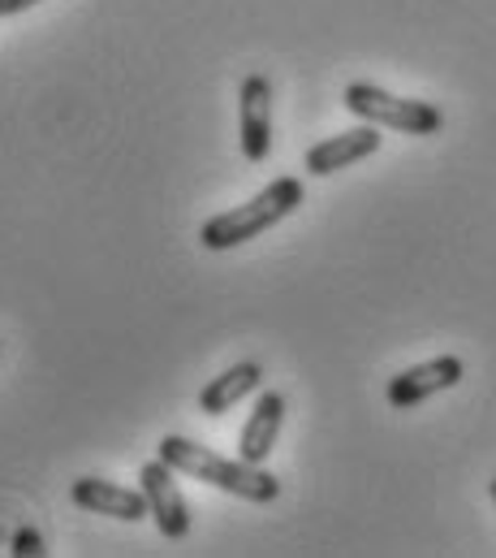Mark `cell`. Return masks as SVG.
I'll return each mask as SVG.
<instances>
[{"mask_svg":"<svg viewBox=\"0 0 496 558\" xmlns=\"http://www.w3.org/2000/svg\"><path fill=\"white\" fill-rule=\"evenodd\" d=\"M156 454H160L169 468H177V472H186V476H195V481H203V485H216V489H225V494H234V498H243V502H255V507H268V502H276V494H281V481H276L263 463L225 459V454H216V450H208V446H199V441H190V437H177V433L160 437Z\"/></svg>","mask_w":496,"mask_h":558,"instance_id":"6da1fadb","label":"cell"},{"mask_svg":"<svg viewBox=\"0 0 496 558\" xmlns=\"http://www.w3.org/2000/svg\"><path fill=\"white\" fill-rule=\"evenodd\" d=\"M302 199H307V195H302V182H298V178H276V182H268L259 195H250L247 204H238V208L216 213L212 221H203L199 243H203L208 252H234V247H243L250 239L268 234L272 226H281L289 213H298Z\"/></svg>","mask_w":496,"mask_h":558,"instance_id":"7a4b0ae2","label":"cell"},{"mask_svg":"<svg viewBox=\"0 0 496 558\" xmlns=\"http://www.w3.org/2000/svg\"><path fill=\"white\" fill-rule=\"evenodd\" d=\"M346 109L359 122H372L380 131H397V135H414V140H427V135L445 131V113L436 105L393 96V92H384L375 83H350L346 87Z\"/></svg>","mask_w":496,"mask_h":558,"instance_id":"3957f363","label":"cell"},{"mask_svg":"<svg viewBox=\"0 0 496 558\" xmlns=\"http://www.w3.org/2000/svg\"><path fill=\"white\" fill-rule=\"evenodd\" d=\"M138 489L147 494V507H151V520H156L160 537L182 542L190 533V507H186V494L177 485V468H169L156 454L151 463L138 468Z\"/></svg>","mask_w":496,"mask_h":558,"instance_id":"277c9868","label":"cell"},{"mask_svg":"<svg viewBox=\"0 0 496 558\" xmlns=\"http://www.w3.org/2000/svg\"><path fill=\"white\" fill-rule=\"evenodd\" d=\"M458 381H462V360H458V355H436V360H423V364H414V368L397 373V377L388 381L384 399H388V408L410 412V408L427 403L432 395L454 390Z\"/></svg>","mask_w":496,"mask_h":558,"instance_id":"5b68a950","label":"cell"},{"mask_svg":"<svg viewBox=\"0 0 496 558\" xmlns=\"http://www.w3.org/2000/svg\"><path fill=\"white\" fill-rule=\"evenodd\" d=\"M238 140L250 165L268 160L272 151V83L263 74H247L238 92Z\"/></svg>","mask_w":496,"mask_h":558,"instance_id":"8992f818","label":"cell"},{"mask_svg":"<svg viewBox=\"0 0 496 558\" xmlns=\"http://www.w3.org/2000/svg\"><path fill=\"white\" fill-rule=\"evenodd\" d=\"M70 498H74V507H83L91 515L122 520V524H138L142 515H151L142 489H129V485H117V481H100V476H78L70 485Z\"/></svg>","mask_w":496,"mask_h":558,"instance_id":"52a82bcc","label":"cell"},{"mask_svg":"<svg viewBox=\"0 0 496 558\" xmlns=\"http://www.w3.org/2000/svg\"><path fill=\"white\" fill-rule=\"evenodd\" d=\"M380 126L372 122H363V126H355V131H342V135H333V140L315 143L307 156H302V169L311 173V178H328V173H337V169H350V165H359V160H368L380 151Z\"/></svg>","mask_w":496,"mask_h":558,"instance_id":"ba28073f","label":"cell"},{"mask_svg":"<svg viewBox=\"0 0 496 558\" xmlns=\"http://www.w3.org/2000/svg\"><path fill=\"white\" fill-rule=\"evenodd\" d=\"M281 424H285V399H281L276 390H263V395L255 399V412L247 416L243 433H238V459H247V463H268V454L276 450Z\"/></svg>","mask_w":496,"mask_h":558,"instance_id":"9c48e42d","label":"cell"},{"mask_svg":"<svg viewBox=\"0 0 496 558\" xmlns=\"http://www.w3.org/2000/svg\"><path fill=\"white\" fill-rule=\"evenodd\" d=\"M259 386H263V368H259L255 360H243V364L225 368L221 377H212V381L199 390V412H203V416H225V412H234V403H243Z\"/></svg>","mask_w":496,"mask_h":558,"instance_id":"30bf717a","label":"cell"},{"mask_svg":"<svg viewBox=\"0 0 496 558\" xmlns=\"http://www.w3.org/2000/svg\"><path fill=\"white\" fill-rule=\"evenodd\" d=\"M13 555L17 558H39L44 555V537L35 529H17L13 533Z\"/></svg>","mask_w":496,"mask_h":558,"instance_id":"8fae6325","label":"cell"},{"mask_svg":"<svg viewBox=\"0 0 496 558\" xmlns=\"http://www.w3.org/2000/svg\"><path fill=\"white\" fill-rule=\"evenodd\" d=\"M35 4H44V0H0V17H13V13H26V9H35Z\"/></svg>","mask_w":496,"mask_h":558,"instance_id":"7c38bea8","label":"cell"},{"mask_svg":"<svg viewBox=\"0 0 496 558\" xmlns=\"http://www.w3.org/2000/svg\"><path fill=\"white\" fill-rule=\"evenodd\" d=\"M493 502H496V476H493Z\"/></svg>","mask_w":496,"mask_h":558,"instance_id":"4fadbf2b","label":"cell"}]
</instances>
